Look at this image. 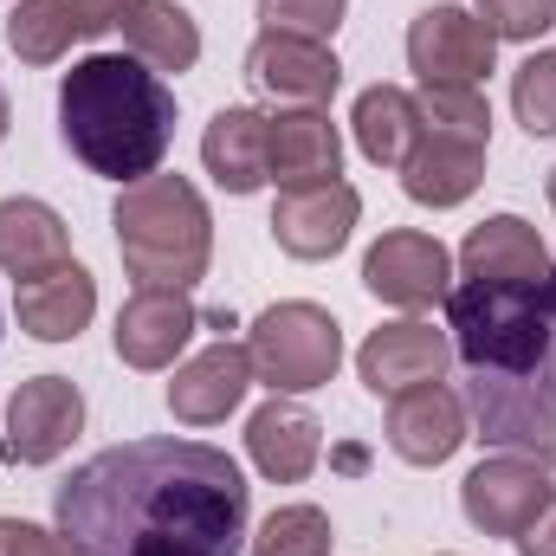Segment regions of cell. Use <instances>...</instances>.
Instances as JSON below:
<instances>
[{"instance_id":"obj_1","label":"cell","mask_w":556,"mask_h":556,"mask_svg":"<svg viewBox=\"0 0 556 556\" xmlns=\"http://www.w3.org/2000/svg\"><path fill=\"white\" fill-rule=\"evenodd\" d=\"M52 518L78 556H240L253 485L207 440H124L59 485Z\"/></svg>"},{"instance_id":"obj_2","label":"cell","mask_w":556,"mask_h":556,"mask_svg":"<svg viewBox=\"0 0 556 556\" xmlns=\"http://www.w3.org/2000/svg\"><path fill=\"white\" fill-rule=\"evenodd\" d=\"M446 337L466 369V420L485 446L556 459V260L525 285L459 278Z\"/></svg>"},{"instance_id":"obj_3","label":"cell","mask_w":556,"mask_h":556,"mask_svg":"<svg viewBox=\"0 0 556 556\" xmlns=\"http://www.w3.org/2000/svg\"><path fill=\"white\" fill-rule=\"evenodd\" d=\"M59 137L91 175L130 188L175 142V91L130 52H91L59 85Z\"/></svg>"},{"instance_id":"obj_4","label":"cell","mask_w":556,"mask_h":556,"mask_svg":"<svg viewBox=\"0 0 556 556\" xmlns=\"http://www.w3.org/2000/svg\"><path fill=\"white\" fill-rule=\"evenodd\" d=\"M117 253H124V273L137 285H162V291H188L194 278H207L214 260V220H207V201L188 175H142L117 194Z\"/></svg>"},{"instance_id":"obj_5","label":"cell","mask_w":556,"mask_h":556,"mask_svg":"<svg viewBox=\"0 0 556 556\" xmlns=\"http://www.w3.org/2000/svg\"><path fill=\"white\" fill-rule=\"evenodd\" d=\"M247 350H253V376H260L273 395H311V389H324V382L337 376V363H343V330H337V317H330L324 304L291 298V304H273V311L253 317Z\"/></svg>"},{"instance_id":"obj_6","label":"cell","mask_w":556,"mask_h":556,"mask_svg":"<svg viewBox=\"0 0 556 556\" xmlns=\"http://www.w3.org/2000/svg\"><path fill=\"white\" fill-rule=\"evenodd\" d=\"M556 492L551 459H531V453H498V459H479L466 479H459V505L472 518V531L485 538H525L531 518L544 511V498Z\"/></svg>"},{"instance_id":"obj_7","label":"cell","mask_w":556,"mask_h":556,"mask_svg":"<svg viewBox=\"0 0 556 556\" xmlns=\"http://www.w3.org/2000/svg\"><path fill=\"white\" fill-rule=\"evenodd\" d=\"M85 427V395L78 382L65 376H33L13 389L7 402V440H0V459L7 466H52Z\"/></svg>"},{"instance_id":"obj_8","label":"cell","mask_w":556,"mask_h":556,"mask_svg":"<svg viewBox=\"0 0 556 556\" xmlns=\"http://www.w3.org/2000/svg\"><path fill=\"white\" fill-rule=\"evenodd\" d=\"M498 59V39L466 7H427L408 26V65L420 85H479Z\"/></svg>"},{"instance_id":"obj_9","label":"cell","mask_w":556,"mask_h":556,"mask_svg":"<svg viewBox=\"0 0 556 556\" xmlns=\"http://www.w3.org/2000/svg\"><path fill=\"white\" fill-rule=\"evenodd\" d=\"M247 78L260 98H273L285 111H324L343 85V65L330 46L317 39H291V33H260L247 52Z\"/></svg>"},{"instance_id":"obj_10","label":"cell","mask_w":556,"mask_h":556,"mask_svg":"<svg viewBox=\"0 0 556 556\" xmlns=\"http://www.w3.org/2000/svg\"><path fill=\"white\" fill-rule=\"evenodd\" d=\"M142 0H20L7 13V46L26 65H59L78 39H98L124 26Z\"/></svg>"},{"instance_id":"obj_11","label":"cell","mask_w":556,"mask_h":556,"mask_svg":"<svg viewBox=\"0 0 556 556\" xmlns=\"http://www.w3.org/2000/svg\"><path fill=\"white\" fill-rule=\"evenodd\" d=\"M363 214V194L350 181H311V188H278L273 207V240L291 260H330L350 247Z\"/></svg>"},{"instance_id":"obj_12","label":"cell","mask_w":556,"mask_h":556,"mask_svg":"<svg viewBox=\"0 0 556 556\" xmlns=\"http://www.w3.org/2000/svg\"><path fill=\"white\" fill-rule=\"evenodd\" d=\"M446 363H453V337L433 330V324H420V317H402V324L369 330V343L356 350L363 389H369V395H389V402L408 395V389H420V382H440Z\"/></svg>"},{"instance_id":"obj_13","label":"cell","mask_w":556,"mask_h":556,"mask_svg":"<svg viewBox=\"0 0 556 556\" xmlns=\"http://www.w3.org/2000/svg\"><path fill=\"white\" fill-rule=\"evenodd\" d=\"M363 285L382 298V304H402V311H427L453 291V253L433 240V233H382L363 260Z\"/></svg>"},{"instance_id":"obj_14","label":"cell","mask_w":556,"mask_h":556,"mask_svg":"<svg viewBox=\"0 0 556 556\" xmlns=\"http://www.w3.org/2000/svg\"><path fill=\"white\" fill-rule=\"evenodd\" d=\"M253 382H260V376H253V350L220 337L214 350H201V356H188V363L175 369V382H168V415L181 420V427H214V420H227L247 402Z\"/></svg>"},{"instance_id":"obj_15","label":"cell","mask_w":556,"mask_h":556,"mask_svg":"<svg viewBox=\"0 0 556 556\" xmlns=\"http://www.w3.org/2000/svg\"><path fill=\"white\" fill-rule=\"evenodd\" d=\"M201 330V311L188 291H162V285H137L130 304L117 311V356L130 369H168L188 337Z\"/></svg>"},{"instance_id":"obj_16","label":"cell","mask_w":556,"mask_h":556,"mask_svg":"<svg viewBox=\"0 0 556 556\" xmlns=\"http://www.w3.org/2000/svg\"><path fill=\"white\" fill-rule=\"evenodd\" d=\"M466 440V402L446 389V382H420L408 395L389 402V446L408 459V466H440L453 459Z\"/></svg>"},{"instance_id":"obj_17","label":"cell","mask_w":556,"mask_h":556,"mask_svg":"<svg viewBox=\"0 0 556 556\" xmlns=\"http://www.w3.org/2000/svg\"><path fill=\"white\" fill-rule=\"evenodd\" d=\"M479 181H485V142L446 137V130H427V124H420L415 149H408V162H402L408 201H420V207H459Z\"/></svg>"},{"instance_id":"obj_18","label":"cell","mask_w":556,"mask_h":556,"mask_svg":"<svg viewBox=\"0 0 556 556\" xmlns=\"http://www.w3.org/2000/svg\"><path fill=\"white\" fill-rule=\"evenodd\" d=\"M13 311H20V330L26 337L72 343L91 324V311H98V278L85 273L78 260H65V266H52V273H39V278H20Z\"/></svg>"},{"instance_id":"obj_19","label":"cell","mask_w":556,"mask_h":556,"mask_svg":"<svg viewBox=\"0 0 556 556\" xmlns=\"http://www.w3.org/2000/svg\"><path fill=\"white\" fill-rule=\"evenodd\" d=\"M247 453H253V466H260L273 485H298V479H311V466H317V453H324V427H317L311 408L273 395L260 415L247 420Z\"/></svg>"},{"instance_id":"obj_20","label":"cell","mask_w":556,"mask_h":556,"mask_svg":"<svg viewBox=\"0 0 556 556\" xmlns=\"http://www.w3.org/2000/svg\"><path fill=\"white\" fill-rule=\"evenodd\" d=\"M266 162H273L278 188H311V181H337L343 137L324 111H278L266 117Z\"/></svg>"},{"instance_id":"obj_21","label":"cell","mask_w":556,"mask_h":556,"mask_svg":"<svg viewBox=\"0 0 556 556\" xmlns=\"http://www.w3.org/2000/svg\"><path fill=\"white\" fill-rule=\"evenodd\" d=\"M459 273L466 278H498V285H525V278L551 273V247L538 240L531 220H518V214H492V220H479V227L466 233V247H459Z\"/></svg>"},{"instance_id":"obj_22","label":"cell","mask_w":556,"mask_h":556,"mask_svg":"<svg viewBox=\"0 0 556 556\" xmlns=\"http://www.w3.org/2000/svg\"><path fill=\"white\" fill-rule=\"evenodd\" d=\"M201 162H207V175H214L227 194L266 188V181H273V162H266V117L247 111V104H227V111L207 124V137H201Z\"/></svg>"},{"instance_id":"obj_23","label":"cell","mask_w":556,"mask_h":556,"mask_svg":"<svg viewBox=\"0 0 556 556\" xmlns=\"http://www.w3.org/2000/svg\"><path fill=\"white\" fill-rule=\"evenodd\" d=\"M65 260H72V233L46 201H33V194L0 201V273L39 278L52 266H65Z\"/></svg>"},{"instance_id":"obj_24","label":"cell","mask_w":556,"mask_h":556,"mask_svg":"<svg viewBox=\"0 0 556 556\" xmlns=\"http://www.w3.org/2000/svg\"><path fill=\"white\" fill-rule=\"evenodd\" d=\"M124 46H130V59H142L149 72H194L201 26L175 0H142L137 13L124 20Z\"/></svg>"},{"instance_id":"obj_25","label":"cell","mask_w":556,"mask_h":556,"mask_svg":"<svg viewBox=\"0 0 556 556\" xmlns=\"http://www.w3.org/2000/svg\"><path fill=\"white\" fill-rule=\"evenodd\" d=\"M356 149L376 162V168H402L408 162V149L420 137V111L415 98L402 91V85H369L363 98H356Z\"/></svg>"},{"instance_id":"obj_26","label":"cell","mask_w":556,"mask_h":556,"mask_svg":"<svg viewBox=\"0 0 556 556\" xmlns=\"http://www.w3.org/2000/svg\"><path fill=\"white\" fill-rule=\"evenodd\" d=\"M415 111H420V124H427V130L492 142V104H485V91H479V85H420Z\"/></svg>"},{"instance_id":"obj_27","label":"cell","mask_w":556,"mask_h":556,"mask_svg":"<svg viewBox=\"0 0 556 556\" xmlns=\"http://www.w3.org/2000/svg\"><path fill=\"white\" fill-rule=\"evenodd\" d=\"M330 518L317 505H278L273 518L260 525L253 556H330Z\"/></svg>"},{"instance_id":"obj_28","label":"cell","mask_w":556,"mask_h":556,"mask_svg":"<svg viewBox=\"0 0 556 556\" xmlns=\"http://www.w3.org/2000/svg\"><path fill=\"white\" fill-rule=\"evenodd\" d=\"M511 111L531 137H556V52H531L511 72Z\"/></svg>"},{"instance_id":"obj_29","label":"cell","mask_w":556,"mask_h":556,"mask_svg":"<svg viewBox=\"0 0 556 556\" xmlns=\"http://www.w3.org/2000/svg\"><path fill=\"white\" fill-rule=\"evenodd\" d=\"M350 0H260V20L266 33H291V39H317L330 46V33L343 26Z\"/></svg>"},{"instance_id":"obj_30","label":"cell","mask_w":556,"mask_h":556,"mask_svg":"<svg viewBox=\"0 0 556 556\" xmlns=\"http://www.w3.org/2000/svg\"><path fill=\"white\" fill-rule=\"evenodd\" d=\"M479 20L492 39H538L556 26V0H479Z\"/></svg>"},{"instance_id":"obj_31","label":"cell","mask_w":556,"mask_h":556,"mask_svg":"<svg viewBox=\"0 0 556 556\" xmlns=\"http://www.w3.org/2000/svg\"><path fill=\"white\" fill-rule=\"evenodd\" d=\"M0 556H78L59 531H39L26 518H0Z\"/></svg>"},{"instance_id":"obj_32","label":"cell","mask_w":556,"mask_h":556,"mask_svg":"<svg viewBox=\"0 0 556 556\" xmlns=\"http://www.w3.org/2000/svg\"><path fill=\"white\" fill-rule=\"evenodd\" d=\"M518 556H556V492L544 498V511L531 518V531L518 538Z\"/></svg>"},{"instance_id":"obj_33","label":"cell","mask_w":556,"mask_h":556,"mask_svg":"<svg viewBox=\"0 0 556 556\" xmlns=\"http://www.w3.org/2000/svg\"><path fill=\"white\" fill-rule=\"evenodd\" d=\"M7 117H13V111H7V91H0V137H7Z\"/></svg>"},{"instance_id":"obj_34","label":"cell","mask_w":556,"mask_h":556,"mask_svg":"<svg viewBox=\"0 0 556 556\" xmlns=\"http://www.w3.org/2000/svg\"><path fill=\"white\" fill-rule=\"evenodd\" d=\"M551 207H556V168H551Z\"/></svg>"}]
</instances>
